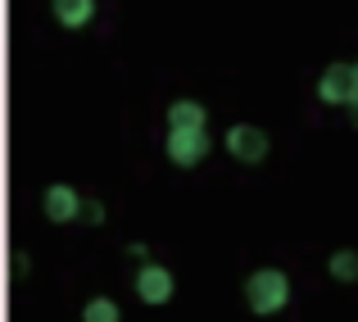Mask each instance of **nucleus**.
<instances>
[{
    "instance_id": "0eeeda50",
    "label": "nucleus",
    "mask_w": 358,
    "mask_h": 322,
    "mask_svg": "<svg viewBox=\"0 0 358 322\" xmlns=\"http://www.w3.org/2000/svg\"><path fill=\"white\" fill-rule=\"evenodd\" d=\"M59 27H87L96 18V0H50Z\"/></svg>"
},
{
    "instance_id": "1a4fd4ad",
    "label": "nucleus",
    "mask_w": 358,
    "mask_h": 322,
    "mask_svg": "<svg viewBox=\"0 0 358 322\" xmlns=\"http://www.w3.org/2000/svg\"><path fill=\"white\" fill-rule=\"evenodd\" d=\"M327 272H331L336 281H345V286L358 281V250H336L331 263H327Z\"/></svg>"
},
{
    "instance_id": "9b49d317",
    "label": "nucleus",
    "mask_w": 358,
    "mask_h": 322,
    "mask_svg": "<svg viewBox=\"0 0 358 322\" xmlns=\"http://www.w3.org/2000/svg\"><path fill=\"white\" fill-rule=\"evenodd\" d=\"M82 218H87V223H100V218H105V209H100V204H87V209H82Z\"/></svg>"
},
{
    "instance_id": "f8f14e48",
    "label": "nucleus",
    "mask_w": 358,
    "mask_h": 322,
    "mask_svg": "<svg viewBox=\"0 0 358 322\" xmlns=\"http://www.w3.org/2000/svg\"><path fill=\"white\" fill-rule=\"evenodd\" d=\"M345 109H350V127H358V96H354V100H350Z\"/></svg>"
},
{
    "instance_id": "f257e3e1",
    "label": "nucleus",
    "mask_w": 358,
    "mask_h": 322,
    "mask_svg": "<svg viewBox=\"0 0 358 322\" xmlns=\"http://www.w3.org/2000/svg\"><path fill=\"white\" fill-rule=\"evenodd\" d=\"M286 300H290V277H286V272L259 268V272H250V277H245V304H250L259 318L281 314V309H286Z\"/></svg>"
},
{
    "instance_id": "9d476101",
    "label": "nucleus",
    "mask_w": 358,
    "mask_h": 322,
    "mask_svg": "<svg viewBox=\"0 0 358 322\" xmlns=\"http://www.w3.org/2000/svg\"><path fill=\"white\" fill-rule=\"evenodd\" d=\"M82 322H122V314H118V304H114V300L96 295L87 309H82Z\"/></svg>"
},
{
    "instance_id": "6e6552de",
    "label": "nucleus",
    "mask_w": 358,
    "mask_h": 322,
    "mask_svg": "<svg viewBox=\"0 0 358 322\" xmlns=\"http://www.w3.org/2000/svg\"><path fill=\"white\" fill-rule=\"evenodd\" d=\"M168 127H204V105L200 100H173L168 105Z\"/></svg>"
},
{
    "instance_id": "39448f33",
    "label": "nucleus",
    "mask_w": 358,
    "mask_h": 322,
    "mask_svg": "<svg viewBox=\"0 0 358 322\" xmlns=\"http://www.w3.org/2000/svg\"><path fill=\"white\" fill-rule=\"evenodd\" d=\"M136 295L145 300V304H168L173 300V272L164 268V263H141L136 268Z\"/></svg>"
},
{
    "instance_id": "7ed1b4c3",
    "label": "nucleus",
    "mask_w": 358,
    "mask_h": 322,
    "mask_svg": "<svg viewBox=\"0 0 358 322\" xmlns=\"http://www.w3.org/2000/svg\"><path fill=\"white\" fill-rule=\"evenodd\" d=\"M354 96H358V64H331L317 78V100H327V105H350Z\"/></svg>"
},
{
    "instance_id": "20e7f679",
    "label": "nucleus",
    "mask_w": 358,
    "mask_h": 322,
    "mask_svg": "<svg viewBox=\"0 0 358 322\" xmlns=\"http://www.w3.org/2000/svg\"><path fill=\"white\" fill-rule=\"evenodd\" d=\"M227 155L236 164H263L268 159V132L254 127V122H236L227 132Z\"/></svg>"
},
{
    "instance_id": "f03ea898",
    "label": "nucleus",
    "mask_w": 358,
    "mask_h": 322,
    "mask_svg": "<svg viewBox=\"0 0 358 322\" xmlns=\"http://www.w3.org/2000/svg\"><path fill=\"white\" fill-rule=\"evenodd\" d=\"M209 155V132L204 127H168V159L177 168H195Z\"/></svg>"
},
{
    "instance_id": "423d86ee",
    "label": "nucleus",
    "mask_w": 358,
    "mask_h": 322,
    "mask_svg": "<svg viewBox=\"0 0 358 322\" xmlns=\"http://www.w3.org/2000/svg\"><path fill=\"white\" fill-rule=\"evenodd\" d=\"M41 209L50 223H73V218H82V195L73 191L69 182H55V186H45V195H41Z\"/></svg>"
}]
</instances>
